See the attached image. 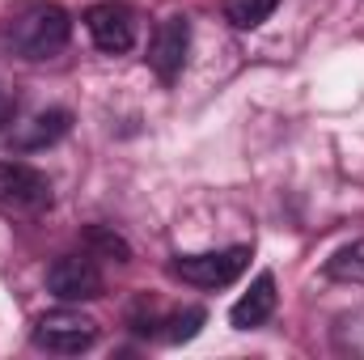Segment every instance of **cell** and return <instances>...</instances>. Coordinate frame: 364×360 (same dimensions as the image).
Segmentation results:
<instances>
[{"label": "cell", "instance_id": "obj_1", "mask_svg": "<svg viewBox=\"0 0 364 360\" xmlns=\"http://www.w3.org/2000/svg\"><path fill=\"white\" fill-rule=\"evenodd\" d=\"M73 17L55 0H26L4 21V47L21 60H51L68 47Z\"/></svg>", "mask_w": 364, "mask_h": 360}, {"label": "cell", "instance_id": "obj_2", "mask_svg": "<svg viewBox=\"0 0 364 360\" xmlns=\"http://www.w3.org/2000/svg\"><path fill=\"white\" fill-rule=\"evenodd\" d=\"M246 263H250V250L229 246V250H208V255H178L170 271L182 284H195V288H225L246 271Z\"/></svg>", "mask_w": 364, "mask_h": 360}, {"label": "cell", "instance_id": "obj_3", "mask_svg": "<svg viewBox=\"0 0 364 360\" xmlns=\"http://www.w3.org/2000/svg\"><path fill=\"white\" fill-rule=\"evenodd\" d=\"M93 339H97V322L77 309H51L34 327V344L43 352H60V356L85 352V348H93Z\"/></svg>", "mask_w": 364, "mask_h": 360}, {"label": "cell", "instance_id": "obj_4", "mask_svg": "<svg viewBox=\"0 0 364 360\" xmlns=\"http://www.w3.org/2000/svg\"><path fill=\"white\" fill-rule=\"evenodd\" d=\"M85 30H90V38H93L97 51L123 55V51H132V43H136V13H132L127 4H119V0H102V4L85 9Z\"/></svg>", "mask_w": 364, "mask_h": 360}, {"label": "cell", "instance_id": "obj_5", "mask_svg": "<svg viewBox=\"0 0 364 360\" xmlns=\"http://www.w3.org/2000/svg\"><path fill=\"white\" fill-rule=\"evenodd\" d=\"M0 203L13 212H43L51 208V179L21 162H0Z\"/></svg>", "mask_w": 364, "mask_h": 360}, {"label": "cell", "instance_id": "obj_6", "mask_svg": "<svg viewBox=\"0 0 364 360\" xmlns=\"http://www.w3.org/2000/svg\"><path fill=\"white\" fill-rule=\"evenodd\" d=\"M186 51H191V21L186 17H166L153 30V43H149V68L166 85H174L178 73L186 68Z\"/></svg>", "mask_w": 364, "mask_h": 360}, {"label": "cell", "instance_id": "obj_7", "mask_svg": "<svg viewBox=\"0 0 364 360\" xmlns=\"http://www.w3.org/2000/svg\"><path fill=\"white\" fill-rule=\"evenodd\" d=\"M47 288L60 301H93L102 297V271L93 255H64L47 268Z\"/></svg>", "mask_w": 364, "mask_h": 360}, {"label": "cell", "instance_id": "obj_8", "mask_svg": "<svg viewBox=\"0 0 364 360\" xmlns=\"http://www.w3.org/2000/svg\"><path fill=\"white\" fill-rule=\"evenodd\" d=\"M68 127H73V115H68V110H60V106H51V110H38V115L21 119V123L13 127L9 144H13L17 153H38V149H47V144L64 140V136H68Z\"/></svg>", "mask_w": 364, "mask_h": 360}, {"label": "cell", "instance_id": "obj_9", "mask_svg": "<svg viewBox=\"0 0 364 360\" xmlns=\"http://www.w3.org/2000/svg\"><path fill=\"white\" fill-rule=\"evenodd\" d=\"M272 314H275V280H272V271H263V275H255L250 292L229 309V322H233L237 331H255V327H263Z\"/></svg>", "mask_w": 364, "mask_h": 360}, {"label": "cell", "instance_id": "obj_10", "mask_svg": "<svg viewBox=\"0 0 364 360\" xmlns=\"http://www.w3.org/2000/svg\"><path fill=\"white\" fill-rule=\"evenodd\" d=\"M275 4H279V0H225V17H229L237 30H255V26H263L275 13Z\"/></svg>", "mask_w": 364, "mask_h": 360}, {"label": "cell", "instance_id": "obj_11", "mask_svg": "<svg viewBox=\"0 0 364 360\" xmlns=\"http://www.w3.org/2000/svg\"><path fill=\"white\" fill-rule=\"evenodd\" d=\"M170 331L161 335V339H170V344H186V339H195L199 335V327L208 322V314L199 309V305H191V309H182V314H170V318H161Z\"/></svg>", "mask_w": 364, "mask_h": 360}, {"label": "cell", "instance_id": "obj_12", "mask_svg": "<svg viewBox=\"0 0 364 360\" xmlns=\"http://www.w3.org/2000/svg\"><path fill=\"white\" fill-rule=\"evenodd\" d=\"M85 242H90V250L106 255V259H114V263H127V259H132V246H127L114 229H106V225H93L90 233H85Z\"/></svg>", "mask_w": 364, "mask_h": 360}, {"label": "cell", "instance_id": "obj_13", "mask_svg": "<svg viewBox=\"0 0 364 360\" xmlns=\"http://www.w3.org/2000/svg\"><path fill=\"white\" fill-rule=\"evenodd\" d=\"M13 110H17V97H13V93L0 85V127H4L9 119H13Z\"/></svg>", "mask_w": 364, "mask_h": 360}]
</instances>
